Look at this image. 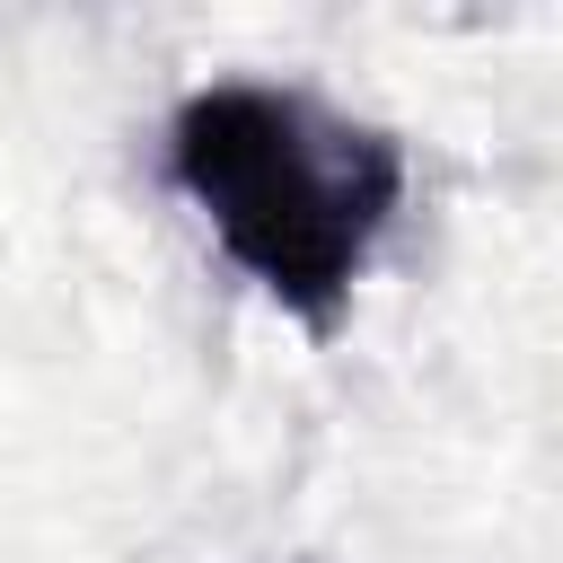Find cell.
<instances>
[{"label":"cell","instance_id":"1","mask_svg":"<svg viewBox=\"0 0 563 563\" xmlns=\"http://www.w3.org/2000/svg\"><path fill=\"white\" fill-rule=\"evenodd\" d=\"M167 167L229 264L308 334H334L405 202V141L387 123H352L325 97L264 79L194 88L167 123Z\"/></svg>","mask_w":563,"mask_h":563}]
</instances>
